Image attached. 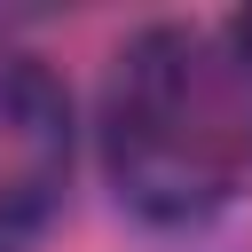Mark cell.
<instances>
[{
	"instance_id": "cell-1",
	"label": "cell",
	"mask_w": 252,
	"mask_h": 252,
	"mask_svg": "<svg viewBox=\"0 0 252 252\" xmlns=\"http://www.w3.org/2000/svg\"><path fill=\"white\" fill-rule=\"evenodd\" d=\"M102 165L118 197L158 228H189L220 213L252 173L244 55L197 24L134 32L110 55V87H102Z\"/></svg>"
},
{
	"instance_id": "cell-3",
	"label": "cell",
	"mask_w": 252,
	"mask_h": 252,
	"mask_svg": "<svg viewBox=\"0 0 252 252\" xmlns=\"http://www.w3.org/2000/svg\"><path fill=\"white\" fill-rule=\"evenodd\" d=\"M228 47L244 55V71H252V16H236V32H228Z\"/></svg>"
},
{
	"instance_id": "cell-2",
	"label": "cell",
	"mask_w": 252,
	"mask_h": 252,
	"mask_svg": "<svg viewBox=\"0 0 252 252\" xmlns=\"http://www.w3.org/2000/svg\"><path fill=\"white\" fill-rule=\"evenodd\" d=\"M71 181V94L47 63L0 55V252H16Z\"/></svg>"
}]
</instances>
